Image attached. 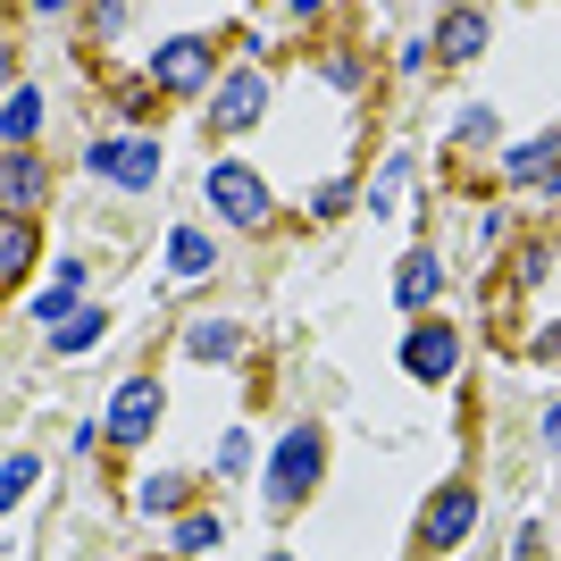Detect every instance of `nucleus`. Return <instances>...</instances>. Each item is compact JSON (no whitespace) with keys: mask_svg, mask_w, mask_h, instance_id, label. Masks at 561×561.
<instances>
[{"mask_svg":"<svg viewBox=\"0 0 561 561\" xmlns=\"http://www.w3.org/2000/svg\"><path fill=\"white\" fill-rule=\"evenodd\" d=\"M319 469H328V436H319V427H285L277 461H268V512H302L310 486H319Z\"/></svg>","mask_w":561,"mask_h":561,"instance_id":"obj_1","label":"nucleus"},{"mask_svg":"<svg viewBox=\"0 0 561 561\" xmlns=\"http://www.w3.org/2000/svg\"><path fill=\"white\" fill-rule=\"evenodd\" d=\"M402 168H411V160L394 151V160H386V176L369 185V210H377V218H394V202H402Z\"/></svg>","mask_w":561,"mask_h":561,"instance_id":"obj_19","label":"nucleus"},{"mask_svg":"<svg viewBox=\"0 0 561 561\" xmlns=\"http://www.w3.org/2000/svg\"><path fill=\"white\" fill-rule=\"evenodd\" d=\"M210 545H218V519H202V512L176 519V553H210Z\"/></svg>","mask_w":561,"mask_h":561,"instance_id":"obj_21","label":"nucleus"},{"mask_svg":"<svg viewBox=\"0 0 561 561\" xmlns=\"http://www.w3.org/2000/svg\"><path fill=\"white\" fill-rule=\"evenodd\" d=\"M344 202H352V185H344V176H328V185L310 193V210H319V218H335V210H344Z\"/></svg>","mask_w":561,"mask_h":561,"instance_id":"obj_24","label":"nucleus"},{"mask_svg":"<svg viewBox=\"0 0 561 561\" xmlns=\"http://www.w3.org/2000/svg\"><path fill=\"white\" fill-rule=\"evenodd\" d=\"M168 260H176V277H210V234H193V227H176V243H168Z\"/></svg>","mask_w":561,"mask_h":561,"instance_id":"obj_16","label":"nucleus"},{"mask_svg":"<svg viewBox=\"0 0 561 561\" xmlns=\"http://www.w3.org/2000/svg\"><path fill=\"white\" fill-rule=\"evenodd\" d=\"M260 110H268V76H260V68H234L227 84H218V101H210V126H218V135H234V126H252Z\"/></svg>","mask_w":561,"mask_h":561,"instance_id":"obj_8","label":"nucleus"},{"mask_svg":"<svg viewBox=\"0 0 561 561\" xmlns=\"http://www.w3.org/2000/svg\"><path fill=\"white\" fill-rule=\"evenodd\" d=\"M453 360H461V335H453V328H436V319H427V328H411V344H402V369H411V377L445 386Z\"/></svg>","mask_w":561,"mask_h":561,"instance_id":"obj_9","label":"nucleus"},{"mask_svg":"<svg viewBox=\"0 0 561 561\" xmlns=\"http://www.w3.org/2000/svg\"><path fill=\"white\" fill-rule=\"evenodd\" d=\"M436 285H445V268H436V252H411V260H402V285H394V294H402V302H411V310H420V302H436Z\"/></svg>","mask_w":561,"mask_h":561,"instance_id":"obj_13","label":"nucleus"},{"mask_svg":"<svg viewBox=\"0 0 561 561\" xmlns=\"http://www.w3.org/2000/svg\"><path fill=\"white\" fill-rule=\"evenodd\" d=\"M0 76H9V50H0Z\"/></svg>","mask_w":561,"mask_h":561,"instance_id":"obj_25","label":"nucleus"},{"mask_svg":"<svg viewBox=\"0 0 561 561\" xmlns=\"http://www.w3.org/2000/svg\"><path fill=\"white\" fill-rule=\"evenodd\" d=\"M84 160L101 168V176H110V185H126V193H142L151 185V176H160V142H93V151H84Z\"/></svg>","mask_w":561,"mask_h":561,"instance_id":"obj_6","label":"nucleus"},{"mask_svg":"<svg viewBox=\"0 0 561 561\" xmlns=\"http://www.w3.org/2000/svg\"><path fill=\"white\" fill-rule=\"evenodd\" d=\"M176 503H185V478H151L142 486V512H176Z\"/></svg>","mask_w":561,"mask_h":561,"instance_id":"obj_22","label":"nucleus"},{"mask_svg":"<svg viewBox=\"0 0 561 561\" xmlns=\"http://www.w3.org/2000/svg\"><path fill=\"white\" fill-rule=\"evenodd\" d=\"M210 202H218V218H227V227H268V210H277V202H268V185H260V168H243V160H218L210 168Z\"/></svg>","mask_w":561,"mask_h":561,"instance_id":"obj_2","label":"nucleus"},{"mask_svg":"<svg viewBox=\"0 0 561 561\" xmlns=\"http://www.w3.org/2000/svg\"><path fill=\"white\" fill-rule=\"evenodd\" d=\"M34 126H43V93H9L0 101V142H25Z\"/></svg>","mask_w":561,"mask_h":561,"instance_id":"obj_15","label":"nucleus"},{"mask_svg":"<svg viewBox=\"0 0 561 561\" xmlns=\"http://www.w3.org/2000/svg\"><path fill=\"white\" fill-rule=\"evenodd\" d=\"M268 561H285V553H268Z\"/></svg>","mask_w":561,"mask_h":561,"instance_id":"obj_26","label":"nucleus"},{"mask_svg":"<svg viewBox=\"0 0 561 561\" xmlns=\"http://www.w3.org/2000/svg\"><path fill=\"white\" fill-rule=\"evenodd\" d=\"M319 76H328L335 93H360V59H352V50H335V59H328V68H319Z\"/></svg>","mask_w":561,"mask_h":561,"instance_id":"obj_23","label":"nucleus"},{"mask_svg":"<svg viewBox=\"0 0 561 561\" xmlns=\"http://www.w3.org/2000/svg\"><path fill=\"white\" fill-rule=\"evenodd\" d=\"M43 202H50V168L34 151H9L0 160V218H25V210H43Z\"/></svg>","mask_w":561,"mask_h":561,"instance_id":"obj_7","label":"nucleus"},{"mask_svg":"<svg viewBox=\"0 0 561 561\" xmlns=\"http://www.w3.org/2000/svg\"><path fill=\"white\" fill-rule=\"evenodd\" d=\"M151 420H160V386H151V377H135V386H117L101 436H110V445H142V436H151Z\"/></svg>","mask_w":561,"mask_h":561,"instance_id":"obj_5","label":"nucleus"},{"mask_svg":"<svg viewBox=\"0 0 561 561\" xmlns=\"http://www.w3.org/2000/svg\"><path fill=\"white\" fill-rule=\"evenodd\" d=\"M185 344H193V360H234V352H243V328H227V319H202Z\"/></svg>","mask_w":561,"mask_h":561,"instance_id":"obj_14","label":"nucleus"},{"mask_svg":"<svg viewBox=\"0 0 561 561\" xmlns=\"http://www.w3.org/2000/svg\"><path fill=\"white\" fill-rule=\"evenodd\" d=\"M34 252H43V234L25 227V218H0V285H18L34 268Z\"/></svg>","mask_w":561,"mask_h":561,"instance_id":"obj_10","label":"nucleus"},{"mask_svg":"<svg viewBox=\"0 0 561 561\" xmlns=\"http://www.w3.org/2000/svg\"><path fill=\"white\" fill-rule=\"evenodd\" d=\"M34 478H43V461H34V453H18V461L0 469V503H18V494L34 486Z\"/></svg>","mask_w":561,"mask_h":561,"instance_id":"obj_20","label":"nucleus"},{"mask_svg":"<svg viewBox=\"0 0 561 561\" xmlns=\"http://www.w3.org/2000/svg\"><path fill=\"white\" fill-rule=\"evenodd\" d=\"M436 50H445V59H478V50H486V18H478V9H453V18L436 25Z\"/></svg>","mask_w":561,"mask_h":561,"instance_id":"obj_12","label":"nucleus"},{"mask_svg":"<svg viewBox=\"0 0 561 561\" xmlns=\"http://www.w3.org/2000/svg\"><path fill=\"white\" fill-rule=\"evenodd\" d=\"M76 285H84V268H76V260H59V277H50V285H43V302H34V310L50 319V328H59V310L76 302Z\"/></svg>","mask_w":561,"mask_h":561,"instance_id":"obj_18","label":"nucleus"},{"mask_svg":"<svg viewBox=\"0 0 561 561\" xmlns=\"http://www.w3.org/2000/svg\"><path fill=\"white\" fill-rule=\"evenodd\" d=\"M469 528H478V494H469V486H445L436 503H427V519H420V553H453Z\"/></svg>","mask_w":561,"mask_h":561,"instance_id":"obj_4","label":"nucleus"},{"mask_svg":"<svg viewBox=\"0 0 561 561\" xmlns=\"http://www.w3.org/2000/svg\"><path fill=\"white\" fill-rule=\"evenodd\" d=\"M202 84H210V43H202V34H176V43H160V59H151V93L193 101Z\"/></svg>","mask_w":561,"mask_h":561,"instance_id":"obj_3","label":"nucleus"},{"mask_svg":"<svg viewBox=\"0 0 561 561\" xmlns=\"http://www.w3.org/2000/svg\"><path fill=\"white\" fill-rule=\"evenodd\" d=\"M101 328H110L101 310H68V319L50 328V344H59V352H84V344H101Z\"/></svg>","mask_w":561,"mask_h":561,"instance_id":"obj_17","label":"nucleus"},{"mask_svg":"<svg viewBox=\"0 0 561 561\" xmlns=\"http://www.w3.org/2000/svg\"><path fill=\"white\" fill-rule=\"evenodd\" d=\"M553 151H561V142L553 135H537V142H519V151H512V160H503V176H512V185H553Z\"/></svg>","mask_w":561,"mask_h":561,"instance_id":"obj_11","label":"nucleus"}]
</instances>
